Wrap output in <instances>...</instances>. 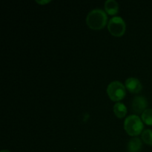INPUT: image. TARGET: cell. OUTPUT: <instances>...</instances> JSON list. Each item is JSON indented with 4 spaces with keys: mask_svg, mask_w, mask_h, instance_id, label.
I'll use <instances>...</instances> for the list:
<instances>
[{
    "mask_svg": "<svg viewBox=\"0 0 152 152\" xmlns=\"http://www.w3.org/2000/svg\"><path fill=\"white\" fill-rule=\"evenodd\" d=\"M142 148V142L138 137L132 138L128 142V150L129 152H138Z\"/></svg>",
    "mask_w": 152,
    "mask_h": 152,
    "instance_id": "obj_7",
    "label": "cell"
},
{
    "mask_svg": "<svg viewBox=\"0 0 152 152\" xmlns=\"http://www.w3.org/2000/svg\"><path fill=\"white\" fill-rule=\"evenodd\" d=\"M108 20L106 13L102 9L96 8L91 10L86 17L87 25L91 29L99 30L105 26Z\"/></svg>",
    "mask_w": 152,
    "mask_h": 152,
    "instance_id": "obj_1",
    "label": "cell"
},
{
    "mask_svg": "<svg viewBox=\"0 0 152 152\" xmlns=\"http://www.w3.org/2000/svg\"><path fill=\"white\" fill-rule=\"evenodd\" d=\"M105 9L108 14H116L119 10V4L115 0H107L105 2Z\"/></svg>",
    "mask_w": 152,
    "mask_h": 152,
    "instance_id": "obj_8",
    "label": "cell"
},
{
    "mask_svg": "<svg viewBox=\"0 0 152 152\" xmlns=\"http://www.w3.org/2000/svg\"><path fill=\"white\" fill-rule=\"evenodd\" d=\"M107 93L113 101H119L126 96V88L120 81H113L108 84Z\"/></svg>",
    "mask_w": 152,
    "mask_h": 152,
    "instance_id": "obj_3",
    "label": "cell"
},
{
    "mask_svg": "<svg viewBox=\"0 0 152 152\" xmlns=\"http://www.w3.org/2000/svg\"><path fill=\"white\" fill-rule=\"evenodd\" d=\"M142 120L136 114H132L126 118L124 121V129L131 136H137L142 132L143 129Z\"/></svg>",
    "mask_w": 152,
    "mask_h": 152,
    "instance_id": "obj_2",
    "label": "cell"
},
{
    "mask_svg": "<svg viewBox=\"0 0 152 152\" xmlns=\"http://www.w3.org/2000/svg\"><path fill=\"white\" fill-rule=\"evenodd\" d=\"M1 152H10V151H8V150H1Z\"/></svg>",
    "mask_w": 152,
    "mask_h": 152,
    "instance_id": "obj_13",
    "label": "cell"
},
{
    "mask_svg": "<svg viewBox=\"0 0 152 152\" xmlns=\"http://www.w3.org/2000/svg\"><path fill=\"white\" fill-rule=\"evenodd\" d=\"M126 87L132 93H139L142 90V84L138 79L129 77L126 81Z\"/></svg>",
    "mask_w": 152,
    "mask_h": 152,
    "instance_id": "obj_6",
    "label": "cell"
},
{
    "mask_svg": "<svg viewBox=\"0 0 152 152\" xmlns=\"http://www.w3.org/2000/svg\"><path fill=\"white\" fill-rule=\"evenodd\" d=\"M142 140L146 144L152 145V130L145 129L142 132Z\"/></svg>",
    "mask_w": 152,
    "mask_h": 152,
    "instance_id": "obj_11",
    "label": "cell"
},
{
    "mask_svg": "<svg viewBox=\"0 0 152 152\" xmlns=\"http://www.w3.org/2000/svg\"><path fill=\"white\" fill-rule=\"evenodd\" d=\"M108 28L113 36L121 37L126 31V22L120 16H113L108 22Z\"/></svg>",
    "mask_w": 152,
    "mask_h": 152,
    "instance_id": "obj_4",
    "label": "cell"
},
{
    "mask_svg": "<svg viewBox=\"0 0 152 152\" xmlns=\"http://www.w3.org/2000/svg\"><path fill=\"white\" fill-rule=\"evenodd\" d=\"M142 121L147 125L152 126V108H148L142 114Z\"/></svg>",
    "mask_w": 152,
    "mask_h": 152,
    "instance_id": "obj_10",
    "label": "cell"
},
{
    "mask_svg": "<svg viewBox=\"0 0 152 152\" xmlns=\"http://www.w3.org/2000/svg\"><path fill=\"white\" fill-rule=\"evenodd\" d=\"M114 112L118 118H123L127 113V108L122 102H117L114 105Z\"/></svg>",
    "mask_w": 152,
    "mask_h": 152,
    "instance_id": "obj_9",
    "label": "cell"
},
{
    "mask_svg": "<svg viewBox=\"0 0 152 152\" xmlns=\"http://www.w3.org/2000/svg\"><path fill=\"white\" fill-rule=\"evenodd\" d=\"M37 2L40 3V4H44V3H48L50 1H37Z\"/></svg>",
    "mask_w": 152,
    "mask_h": 152,
    "instance_id": "obj_12",
    "label": "cell"
},
{
    "mask_svg": "<svg viewBox=\"0 0 152 152\" xmlns=\"http://www.w3.org/2000/svg\"><path fill=\"white\" fill-rule=\"evenodd\" d=\"M148 102L147 99L142 96H136L132 101V109L135 113L140 114L145 111Z\"/></svg>",
    "mask_w": 152,
    "mask_h": 152,
    "instance_id": "obj_5",
    "label": "cell"
}]
</instances>
